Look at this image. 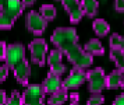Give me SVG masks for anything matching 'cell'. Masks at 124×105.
Returning <instances> with one entry per match:
<instances>
[{"instance_id":"1","label":"cell","mask_w":124,"mask_h":105,"mask_svg":"<svg viewBox=\"0 0 124 105\" xmlns=\"http://www.w3.org/2000/svg\"><path fill=\"white\" fill-rule=\"evenodd\" d=\"M50 41L54 44L57 49L62 50L63 55H66V57L73 63L74 67L85 70L89 66H92L93 56L88 53L82 46H79L78 35L73 27L56 28L54 32L52 34Z\"/></svg>"},{"instance_id":"2","label":"cell","mask_w":124,"mask_h":105,"mask_svg":"<svg viewBox=\"0 0 124 105\" xmlns=\"http://www.w3.org/2000/svg\"><path fill=\"white\" fill-rule=\"evenodd\" d=\"M25 4L23 0H7L0 11V29H10L18 17L23 14Z\"/></svg>"},{"instance_id":"3","label":"cell","mask_w":124,"mask_h":105,"mask_svg":"<svg viewBox=\"0 0 124 105\" xmlns=\"http://www.w3.org/2000/svg\"><path fill=\"white\" fill-rule=\"evenodd\" d=\"M106 78L102 67H96L93 70L86 72V80H88V90L92 94H101L102 90L106 88Z\"/></svg>"},{"instance_id":"4","label":"cell","mask_w":124,"mask_h":105,"mask_svg":"<svg viewBox=\"0 0 124 105\" xmlns=\"http://www.w3.org/2000/svg\"><path fill=\"white\" fill-rule=\"evenodd\" d=\"M43 98H45V90L42 84L28 86L27 90L23 93L24 105H45Z\"/></svg>"},{"instance_id":"5","label":"cell","mask_w":124,"mask_h":105,"mask_svg":"<svg viewBox=\"0 0 124 105\" xmlns=\"http://www.w3.org/2000/svg\"><path fill=\"white\" fill-rule=\"evenodd\" d=\"M28 49L31 52V60L32 63L38 66H43L46 60V52H47V45L43 39L36 38L28 45Z\"/></svg>"},{"instance_id":"6","label":"cell","mask_w":124,"mask_h":105,"mask_svg":"<svg viewBox=\"0 0 124 105\" xmlns=\"http://www.w3.org/2000/svg\"><path fill=\"white\" fill-rule=\"evenodd\" d=\"M25 25H27L29 32L35 34V35H40V34H43V31L47 27V21L43 18L40 13L29 11L25 17Z\"/></svg>"},{"instance_id":"7","label":"cell","mask_w":124,"mask_h":105,"mask_svg":"<svg viewBox=\"0 0 124 105\" xmlns=\"http://www.w3.org/2000/svg\"><path fill=\"white\" fill-rule=\"evenodd\" d=\"M25 60V48L21 44H11L7 46L4 63L10 69H14L18 63Z\"/></svg>"},{"instance_id":"8","label":"cell","mask_w":124,"mask_h":105,"mask_svg":"<svg viewBox=\"0 0 124 105\" xmlns=\"http://www.w3.org/2000/svg\"><path fill=\"white\" fill-rule=\"evenodd\" d=\"M63 4V7L66 9V11L70 16V21L73 24L81 21V18L84 17V10H82V6L79 0H57Z\"/></svg>"},{"instance_id":"9","label":"cell","mask_w":124,"mask_h":105,"mask_svg":"<svg viewBox=\"0 0 124 105\" xmlns=\"http://www.w3.org/2000/svg\"><path fill=\"white\" fill-rule=\"evenodd\" d=\"M85 80H86V72H84V69L74 67L70 72V74L66 77V80L63 81V87L67 90H75L79 86H82Z\"/></svg>"},{"instance_id":"10","label":"cell","mask_w":124,"mask_h":105,"mask_svg":"<svg viewBox=\"0 0 124 105\" xmlns=\"http://www.w3.org/2000/svg\"><path fill=\"white\" fill-rule=\"evenodd\" d=\"M63 52L60 49H53L49 53V57H47V63H49V67H50L52 73H56L59 76H62L63 73H66V66L63 65Z\"/></svg>"},{"instance_id":"11","label":"cell","mask_w":124,"mask_h":105,"mask_svg":"<svg viewBox=\"0 0 124 105\" xmlns=\"http://www.w3.org/2000/svg\"><path fill=\"white\" fill-rule=\"evenodd\" d=\"M42 86H43L45 93H47V94H54L56 91L63 88V81H62V78H60L59 74L50 72L46 76L45 80H43V84Z\"/></svg>"},{"instance_id":"12","label":"cell","mask_w":124,"mask_h":105,"mask_svg":"<svg viewBox=\"0 0 124 105\" xmlns=\"http://www.w3.org/2000/svg\"><path fill=\"white\" fill-rule=\"evenodd\" d=\"M13 70H14V76H16L18 83L23 84V86L28 84V78L31 76V65H29V62L27 59L23 60L21 63H18Z\"/></svg>"},{"instance_id":"13","label":"cell","mask_w":124,"mask_h":105,"mask_svg":"<svg viewBox=\"0 0 124 105\" xmlns=\"http://www.w3.org/2000/svg\"><path fill=\"white\" fill-rule=\"evenodd\" d=\"M123 81H124V76H123V72L120 70H114L106 78V88L109 90H117L123 86Z\"/></svg>"},{"instance_id":"14","label":"cell","mask_w":124,"mask_h":105,"mask_svg":"<svg viewBox=\"0 0 124 105\" xmlns=\"http://www.w3.org/2000/svg\"><path fill=\"white\" fill-rule=\"evenodd\" d=\"M84 49L91 53L92 56H102L105 53V48H103V45L99 39H91L88 41L86 44L84 45Z\"/></svg>"},{"instance_id":"15","label":"cell","mask_w":124,"mask_h":105,"mask_svg":"<svg viewBox=\"0 0 124 105\" xmlns=\"http://www.w3.org/2000/svg\"><path fill=\"white\" fill-rule=\"evenodd\" d=\"M68 100V93H67V88L63 87L62 90L56 91L54 94H52L47 100V104L49 105H63L66 101Z\"/></svg>"},{"instance_id":"16","label":"cell","mask_w":124,"mask_h":105,"mask_svg":"<svg viewBox=\"0 0 124 105\" xmlns=\"http://www.w3.org/2000/svg\"><path fill=\"white\" fill-rule=\"evenodd\" d=\"M92 28L98 37H105L109 34V29H110V25L107 24L103 18H96L93 24H92Z\"/></svg>"},{"instance_id":"17","label":"cell","mask_w":124,"mask_h":105,"mask_svg":"<svg viewBox=\"0 0 124 105\" xmlns=\"http://www.w3.org/2000/svg\"><path fill=\"white\" fill-rule=\"evenodd\" d=\"M110 59L114 62L117 70L124 72V50L123 49H112L110 50Z\"/></svg>"},{"instance_id":"18","label":"cell","mask_w":124,"mask_h":105,"mask_svg":"<svg viewBox=\"0 0 124 105\" xmlns=\"http://www.w3.org/2000/svg\"><path fill=\"white\" fill-rule=\"evenodd\" d=\"M81 6L84 14L88 17H93L98 13V0H81Z\"/></svg>"},{"instance_id":"19","label":"cell","mask_w":124,"mask_h":105,"mask_svg":"<svg viewBox=\"0 0 124 105\" xmlns=\"http://www.w3.org/2000/svg\"><path fill=\"white\" fill-rule=\"evenodd\" d=\"M40 14L43 16L46 21H52V20H54V17H56V7L52 4H43L40 7Z\"/></svg>"},{"instance_id":"20","label":"cell","mask_w":124,"mask_h":105,"mask_svg":"<svg viewBox=\"0 0 124 105\" xmlns=\"http://www.w3.org/2000/svg\"><path fill=\"white\" fill-rule=\"evenodd\" d=\"M110 48L112 49H123L124 50V37H121L120 34H113L110 37Z\"/></svg>"},{"instance_id":"21","label":"cell","mask_w":124,"mask_h":105,"mask_svg":"<svg viewBox=\"0 0 124 105\" xmlns=\"http://www.w3.org/2000/svg\"><path fill=\"white\" fill-rule=\"evenodd\" d=\"M6 105H24V101H23V95L18 93L17 90H14L10 95V98L7 100Z\"/></svg>"},{"instance_id":"22","label":"cell","mask_w":124,"mask_h":105,"mask_svg":"<svg viewBox=\"0 0 124 105\" xmlns=\"http://www.w3.org/2000/svg\"><path fill=\"white\" fill-rule=\"evenodd\" d=\"M103 102H105V97L102 94H92L86 105H103Z\"/></svg>"},{"instance_id":"23","label":"cell","mask_w":124,"mask_h":105,"mask_svg":"<svg viewBox=\"0 0 124 105\" xmlns=\"http://www.w3.org/2000/svg\"><path fill=\"white\" fill-rule=\"evenodd\" d=\"M8 69H10V67L7 66V65L0 66V83H3L7 78V76H8Z\"/></svg>"},{"instance_id":"24","label":"cell","mask_w":124,"mask_h":105,"mask_svg":"<svg viewBox=\"0 0 124 105\" xmlns=\"http://www.w3.org/2000/svg\"><path fill=\"white\" fill-rule=\"evenodd\" d=\"M114 9L118 13H124V0H114Z\"/></svg>"},{"instance_id":"25","label":"cell","mask_w":124,"mask_h":105,"mask_svg":"<svg viewBox=\"0 0 124 105\" xmlns=\"http://www.w3.org/2000/svg\"><path fill=\"white\" fill-rule=\"evenodd\" d=\"M6 50H7V45L4 42H0V60H4L6 57Z\"/></svg>"},{"instance_id":"26","label":"cell","mask_w":124,"mask_h":105,"mask_svg":"<svg viewBox=\"0 0 124 105\" xmlns=\"http://www.w3.org/2000/svg\"><path fill=\"white\" fill-rule=\"evenodd\" d=\"M113 105H124V94L117 95L113 101Z\"/></svg>"},{"instance_id":"27","label":"cell","mask_w":124,"mask_h":105,"mask_svg":"<svg viewBox=\"0 0 124 105\" xmlns=\"http://www.w3.org/2000/svg\"><path fill=\"white\" fill-rule=\"evenodd\" d=\"M7 95H6V93H4V90H1L0 88V105H6V102H7Z\"/></svg>"},{"instance_id":"28","label":"cell","mask_w":124,"mask_h":105,"mask_svg":"<svg viewBox=\"0 0 124 105\" xmlns=\"http://www.w3.org/2000/svg\"><path fill=\"white\" fill-rule=\"evenodd\" d=\"M78 100H79V95L77 93H73L71 94V102H78Z\"/></svg>"},{"instance_id":"29","label":"cell","mask_w":124,"mask_h":105,"mask_svg":"<svg viewBox=\"0 0 124 105\" xmlns=\"http://www.w3.org/2000/svg\"><path fill=\"white\" fill-rule=\"evenodd\" d=\"M23 3L25 4V7H31L35 3V0H23Z\"/></svg>"},{"instance_id":"30","label":"cell","mask_w":124,"mask_h":105,"mask_svg":"<svg viewBox=\"0 0 124 105\" xmlns=\"http://www.w3.org/2000/svg\"><path fill=\"white\" fill-rule=\"evenodd\" d=\"M6 3H7V0H0V10L6 6Z\"/></svg>"},{"instance_id":"31","label":"cell","mask_w":124,"mask_h":105,"mask_svg":"<svg viewBox=\"0 0 124 105\" xmlns=\"http://www.w3.org/2000/svg\"><path fill=\"white\" fill-rule=\"evenodd\" d=\"M71 105H78V102H71Z\"/></svg>"},{"instance_id":"32","label":"cell","mask_w":124,"mask_h":105,"mask_svg":"<svg viewBox=\"0 0 124 105\" xmlns=\"http://www.w3.org/2000/svg\"><path fill=\"white\" fill-rule=\"evenodd\" d=\"M121 88H124V81H123V86H121Z\"/></svg>"}]
</instances>
